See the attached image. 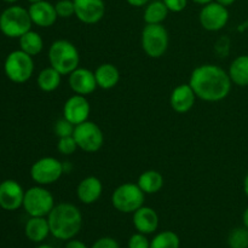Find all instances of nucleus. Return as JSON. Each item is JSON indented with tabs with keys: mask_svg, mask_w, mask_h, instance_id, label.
<instances>
[{
	"mask_svg": "<svg viewBox=\"0 0 248 248\" xmlns=\"http://www.w3.org/2000/svg\"><path fill=\"white\" fill-rule=\"evenodd\" d=\"M228 245L230 248H248V229L236 228L228 236Z\"/></svg>",
	"mask_w": 248,
	"mask_h": 248,
	"instance_id": "nucleus-28",
	"label": "nucleus"
},
{
	"mask_svg": "<svg viewBox=\"0 0 248 248\" xmlns=\"http://www.w3.org/2000/svg\"><path fill=\"white\" fill-rule=\"evenodd\" d=\"M128 248H150V242L142 232L133 234L128 240Z\"/></svg>",
	"mask_w": 248,
	"mask_h": 248,
	"instance_id": "nucleus-32",
	"label": "nucleus"
},
{
	"mask_svg": "<svg viewBox=\"0 0 248 248\" xmlns=\"http://www.w3.org/2000/svg\"><path fill=\"white\" fill-rule=\"evenodd\" d=\"M94 77H96L97 86L103 90H110L118 85L120 80V73L118 68L111 63H103L98 65L94 72Z\"/></svg>",
	"mask_w": 248,
	"mask_h": 248,
	"instance_id": "nucleus-20",
	"label": "nucleus"
},
{
	"mask_svg": "<svg viewBox=\"0 0 248 248\" xmlns=\"http://www.w3.org/2000/svg\"><path fill=\"white\" fill-rule=\"evenodd\" d=\"M55 9L58 17L69 18L73 15H75L74 0H58L55 5Z\"/></svg>",
	"mask_w": 248,
	"mask_h": 248,
	"instance_id": "nucleus-29",
	"label": "nucleus"
},
{
	"mask_svg": "<svg viewBox=\"0 0 248 248\" xmlns=\"http://www.w3.org/2000/svg\"><path fill=\"white\" fill-rule=\"evenodd\" d=\"M167 15H169V9L165 2L155 0L145 7L143 18L147 24H161L166 19Z\"/></svg>",
	"mask_w": 248,
	"mask_h": 248,
	"instance_id": "nucleus-24",
	"label": "nucleus"
},
{
	"mask_svg": "<svg viewBox=\"0 0 248 248\" xmlns=\"http://www.w3.org/2000/svg\"><path fill=\"white\" fill-rule=\"evenodd\" d=\"M36 248H53L52 246H48V245H41V246H38Z\"/></svg>",
	"mask_w": 248,
	"mask_h": 248,
	"instance_id": "nucleus-41",
	"label": "nucleus"
},
{
	"mask_svg": "<svg viewBox=\"0 0 248 248\" xmlns=\"http://www.w3.org/2000/svg\"><path fill=\"white\" fill-rule=\"evenodd\" d=\"M48 61L51 67L55 68L61 75L70 74L79 65V51L70 41L63 39L56 40L48 50Z\"/></svg>",
	"mask_w": 248,
	"mask_h": 248,
	"instance_id": "nucleus-3",
	"label": "nucleus"
},
{
	"mask_svg": "<svg viewBox=\"0 0 248 248\" xmlns=\"http://www.w3.org/2000/svg\"><path fill=\"white\" fill-rule=\"evenodd\" d=\"M133 225L138 232L153 234L159 227V216L152 207L142 206L133 213Z\"/></svg>",
	"mask_w": 248,
	"mask_h": 248,
	"instance_id": "nucleus-18",
	"label": "nucleus"
},
{
	"mask_svg": "<svg viewBox=\"0 0 248 248\" xmlns=\"http://www.w3.org/2000/svg\"><path fill=\"white\" fill-rule=\"evenodd\" d=\"M217 2H219V4H222L223 6H229V5L234 4L235 0H216Z\"/></svg>",
	"mask_w": 248,
	"mask_h": 248,
	"instance_id": "nucleus-37",
	"label": "nucleus"
},
{
	"mask_svg": "<svg viewBox=\"0 0 248 248\" xmlns=\"http://www.w3.org/2000/svg\"><path fill=\"white\" fill-rule=\"evenodd\" d=\"M62 75L52 67L45 68L38 75V86L45 92H52L57 90L61 85Z\"/></svg>",
	"mask_w": 248,
	"mask_h": 248,
	"instance_id": "nucleus-25",
	"label": "nucleus"
},
{
	"mask_svg": "<svg viewBox=\"0 0 248 248\" xmlns=\"http://www.w3.org/2000/svg\"><path fill=\"white\" fill-rule=\"evenodd\" d=\"M90 103L86 97L81 94H75L72 96L63 107V118L67 119L73 125H79V124L87 121L90 115Z\"/></svg>",
	"mask_w": 248,
	"mask_h": 248,
	"instance_id": "nucleus-13",
	"label": "nucleus"
},
{
	"mask_svg": "<svg viewBox=\"0 0 248 248\" xmlns=\"http://www.w3.org/2000/svg\"><path fill=\"white\" fill-rule=\"evenodd\" d=\"M244 189H245V193H246V195L248 196V173H247L246 178H245V182H244Z\"/></svg>",
	"mask_w": 248,
	"mask_h": 248,
	"instance_id": "nucleus-39",
	"label": "nucleus"
},
{
	"mask_svg": "<svg viewBox=\"0 0 248 248\" xmlns=\"http://www.w3.org/2000/svg\"><path fill=\"white\" fill-rule=\"evenodd\" d=\"M50 232L58 240H70L80 232L82 216L72 203H58L47 216Z\"/></svg>",
	"mask_w": 248,
	"mask_h": 248,
	"instance_id": "nucleus-2",
	"label": "nucleus"
},
{
	"mask_svg": "<svg viewBox=\"0 0 248 248\" xmlns=\"http://www.w3.org/2000/svg\"><path fill=\"white\" fill-rule=\"evenodd\" d=\"M23 207L31 217H46L55 207V200L45 188L33 186L24 193Z\"/></svg>",
	"mask_w": 248,
	"mask_h": 248,
	"instance_id": "nucleus-7",
	"label": "nucleus"
},
{
	"mask_svg": "<svg viewBox=\"0 0 248 248\" xmlns=\"http://www.w3.org/2000/svg\"><path fill=\"white\" fill-rule=\"evenodd\" d=\"M91 248H120L119 244L111 237H102V239L97 240Z\"/></svg>",
	"mask_w": 248,
	"mask_h": 248,
	"instance_id": "nucleus-34",
	"label": "nucleus"
},
{
	"mask_svg": "<svg viewBox=\"0 0 248 248\" xmlns=\"http://www.w3.org/2000/svg\"><path fill=\"white\" fill-rule=\"evenodd\" d=\"M29 2H31V4H34V2H39V1H41V0H28Z\"/></svg>",
	"mask_w": 248,
	"mask_h": 248,
	"instance_id": "nucleus-42",
	"label": "nucleus"
},
{
	"mask_svg": "<svg viewBox=\"0 0 248 248\" xmlns=\"http://www.w3.org/2000/svg\"><path fill=\"white\" fill-rule=\"evenodd\" d=\"M199 19L206 31H218L227 26L229 21V11L227 6H223L219 2L211 1L203 5Z\"/></svg>",
	"mask_w": 248,
	"mask_h": 248,
	"instance_id": "nucleus-11",
	"label": "nucleus"
},
{
	"mask_svg": "<svg viewBox=\"0 0 248 248\" xmlns=\"http://www.w3.org/2000/svg\"><path fill=\"white\" fill-rule=\"evenodd\" d=\"M26 236L33 242H41L47 237L50 232V225L48 220L45 217H31V219L27 222Z\"/></svg>",
	"mask_w": 248,
	"mask_h": 248,
	"instance_id": "nucleus-21",
	"label": "nucleus"
},
{
	"mask_svg": "<svg viewBox=\"0 0 248 248\" xmlns=\"http://www.w3.org/2000/svg\"><path fill=\"white\" fill-rule=\"evenodd\" d=\"M75 16L82 23L94 24L103 18L106 4L103 0H74Z\"/></svg>",
	"mask_w": 248,
	"mask_h": 248,
	"instance_id": "nucleus-12",
	"label": "nucleus"
},
{
	"mask_svg": "<svg viewBox=\"0 0 248 248\" xmlns=\"http://www.w3.org/2000/svg\"><path fill=\"white\" fill-rule=\"evenodd\" d=\"M57 148L58 150H60L61 154L72 155L74 154L75 150L78 149L77 140H74L73 136H69V137H62L60 138V140H58Z\"/></svg>",
	"mask_w": 248,
	"mask_h": 248,
	"instance_id": "nucleus-31",
	"label": "nucleus"
},
{
	"mask_svg": "<svg viewBox=\"0 0 248 248\" xmlns=\"http://www.w3.org/2000/svg\"><path fill=\"white\" fill-rule=\"evenodd\" d=\"M4 1H6V2H15V1H17V0H4Z\"/></svg>",
	"mask_w": 248,
	"mask_h": 248,
	"instance_id": "nucleus-43",
	"label": "nucleus"
},
{
	"mask_svg": "<svg viewBox=\"0 0 248 248\" xmlns=\"http://www.w3.org/2000/svg\"><path fill=\"white\" fill-rule=\"evenodd\" d=\"M142 47L152 58H160L169 48V31L162 24H147L142 31Z\"/></svg>",
	"mask_w": 248,
	"mask_h": 248,
	"instance_id": "nucleus-6",
	"label": "nucleus"
},
{
	"mask_svg": "<svg viewBox=\"0 0 248 248\" xmlns=\"http://www.w3.org/2000/svg\"><path fill=\"white\" fill-rule=\"evenodd\" d=\"M194 2H196V4H200V5H206L208 4V2H211L212 0H193Z\"/></svg>",
	"mask_w": 248,
	"mask_h": 248,
	"instance_id": "nucleus-40",
	"label": "nucleus"
},
{
	"mask_svg": "<svg viewBox=\"0 0 248 248\" xmlns=\"http://www.w3.org/2000/svg\"><path fill=\"white\" fill-rule=\"evenodd\" d=\"M189 85L196 97L206 102H218L228 97L232 90L229 73L215 64H203L195 68Z\"/></svg>",
	"mask_w": 248,
	"mask_h": 248,
	"instance_id": "nucleus-1",
	"label": "nucleus"
},
{
	"mask_svg": "<svg viewBox=\"0 0 248 248\" xmlns=\"http://www.w3.org/2000/svg\"><path fill=\"white\" fill-rule=\"evenodd\" d=\"M244 224H245V227L248 229V207L246 208V211H245V213H244Z\"/></svg>",
	"mask_w": 248,
	"mask_h": 248,
	"instance_id": "nucleus-38",
	"label": "nucleus"
},
{
	"mask_svg": "<svg viewBox=\"0 0 248 248\" xmlns=\"http://www.w3.org/2000/svg\"><path fill=\"white\" fill-rule=\"evenodd\" d=\"M65 248H89V247H87L82 241L70 239L69 241L67 242V245H65Z\"/></svg>",
	"mask_w": 248,
	"mask_h": 248,
	"instance_id": "nucleus-35",
	"label": "nucleus"
},
{
	"mask_svg": "<svg viewBox=\"0 0 248 248\" xmlns=\"http://www.w3.org/2000/svg\"><path fill=\"white\" fill-rule=\"evenodd\" d=\"M24 193L16 181L7 179L0 184V207L6 211L18 210L23 206Z\"/></svg>",
	"mask_w": 248,
	"mask_h": 248,
	"instance_id": "nucleus-14",
	"label": "nucleus"
},
{
	"mask_svg": "<svg viewBox=\"0 0 248 248\" xmlns=\"http://www.w3.org/2000/svg\"><path fill=\"white\" fill-rule=\"evenodd\" d=\"M137 184L144 194H155L164 186V177L160 172L149 170L138 177Z\"/></svg>",
	"mask_w": 248,
	"mask_h": 248,
	"instance_id": "nucleus-22",
	"label": "nucleus"
},
{
	"mask_svg": "<svg viewBox=\"0 0 248 248\" xmlns=\"http://www.w3.org/2000/svg\"><path fill=\"white\" fill-rule=\"evenodd\" d=\"M181 240L173 232H162L157 234L150 242V248H179Z\"/></svg>",
	"mask_w": 248,
	"mask_h": 248,
	"instance_id": "nucleus-27",
	"label": "nucleus"
},
{
	"mask_svg": "<svg viewBox=\"0 0 248 248\" xmlns=\"http://www.w3.org/2000/svg\"><path fill=\"white\" fill-rule=\"evenodd\" d=\"M63 173V165L55 157H43L34 162L31 169V176L39 186H50L56 183Z\"/></svg>",
	"mask_w": 248,
	"mask_h": 248,
	"instance_id": "nucleus-10",
	"label": "nucleus"
},
{
	"mask_svg": "<svg viewBox=\"0 0 248 248\" xmlns=\"http://www.w3.org/2000/svg\"><path fill=\"white\" fill-rule=\"evenodd\" d=\"M144 195L138 184L125 183L114 190L111 203L119 212L135 213L144 203Z\"/></svg>",
	"mask_w": 248,
	"mask_h": 248,
	"instance_id": "nucleus-5",
	"label": "nucleus"
},
{
	"mask_svg": "<svg viewBox=\"0 0 248 248\" xmlns=\"http://www.w3.org/2000/svg\"><path fill=\"white\" fill-rule=\"evenodd\" d=\"M69 85L70 89L77 94H81V96L91 94L97 87L94 73L86 68L78 67L74 72L69 74Z\"/></svg>",
	"mask_w": 248,
	"mask_h": 248,
	"instance_id": "nucleus-15",
	"label": "nucleus"
},
{
	"mask_svg": "<svg viewBox=\"0 0 248 248\" xmlns=\"http://www.w3.org/2000/svg\"><path fill=\"white\" fill-rule=\"evenodd\" d=\"M19 46H21V50L23 52L28 53L33 57V56H36L41 52L44 47V41L40 34L29 31L19 38Z\"/></svg>",
	"mask_w": 248,
	"mask_h": 248,
	"instance_id": "nucleus-26",
	"label": "nucleus"
},
{
	"mask_svg": "<svg viewBox=\"0 0 248 248\" xmlns=\"http://www.w3.org/2000/svg\"><path fill=\"white\" fill-rule=\"evenodd\" d=\"M73 137L77 140L78 148L86 153H96L103 147V132L99 126L92 121L87 120L75 126Z\"/></svg>",
	"mask_w": 248,
	"mask_h": 248,
	"instance_id": "nucleus-9",
	"label": "nucleus"
},
{
	"mask_svg": "<svg viewBox=\"0 0 248 248\" xmlns=\"http://www.w3.org/2000/svg\"><path fill=\"white\" fill-rule=\"evenodd\" d=\"M103 186L97 177H86L79 183L77 188V195L82 203L91 205L94 203L102 195Z\"/></svg>",
	"mask_w": 248,
	"mask_h": 248,
	"instance_id": "nucleus-19",
	"label": "nucleus"
},
{
	"mask_svg": "<svg viewBox=\"0 0 248 248\" xmlns=\"http://www.w3.org/2000/svg\"><path fill=\"white\" fill-rule=\"evenodd\" d=\"M31 23L28 10L21 6L7 7L0 16V29L9 38H21L31 31Z\"/></svg>",
	"mask_w": 248,
	"mask_h": 248,
	"instance_id": "nucleus-4",
	"label": "nucleus"
},
{
	"mask_svg": "<svg viewBox=\"0 0 248 248\" xmlns=\"http://www.w3.org/2000/svg\"><path fill=\"white\" fill-rule=\"evenodd\" d=\"M229 77L232 82L239 86H248V56H239L232 61L229 68Z\"/></svg>",
	"mask_w": 248,
	"mask_h": 248,
	"instance_id": "nucleus-23",
	"label": "nucleus"
},
{
	"mask_svg": "<svg viewBox=\"0 0 248 248\" xmlns=\"http://www.w3.org/2000/svg\"><path fill=\"white\" fill-rule=\"evenodd\" d=\"M131 6H135V7H140V6H144L149 2V0H126Z\"/></svg>",
	"mask_w": 248,
	"mask_h": 248,
	"instance_id": "nucleus-36",
	"label": "nucleus"
},
{
	"mask_svg": "<svg viewBox=\"0 0 248 248\" xmlns=\"http://www.w3.org/2000/svg\"><path fill=\"white\" fill-rule=\"evenodd\" d=\"M28 12L31 18V22L38 27H41V28H47V27L53 26L58 17L55 5H52L48 1H45V0L31 4Z\"/></svg>",
	"mask_w": 248,
	"mask_h": 248,
	"instance_id": "nucleus-16",
	"label": "nucleus"
},
{
	"mask_svg": "<svg viewBox=\"0 0 248 248\" xmlns=\"http://www.w3.org/2000/svg\"><path fill=\"white\" fill-rule=\"evenodd\" d=\"M53 130H55L56 136H57L58 138L69 137V136H73V133H74L75 125H73L70 121H68L67 119L63 118L55 124Z\"/></svg>",
	"mask_w": 248,
	"mask_h": 248,
	"instance_id": "nucleus-30",
	"label": "nucleus"
},
{
	"mask_svg": "<svg viewBox=\"0 0 248 248\" xmlns=\"http://www.w3.org/2000/svg\"><path fill=\"white\" fill-rule=\"evenodd\" d=\"M196 94L189 84H183L177 86L172 91L170 97V104L172 109L177 113H186L190 110L195 104Z\"/></svg>",
	"mask_w": 248,
	"mask_h": 248,
	"instance_id": "nucleus-17",
	"label": "nucleus"
},
{
	"mask_svg": "<svg viewBox=\"0 0 248 248\" xmlns=\"http://www.w3.org/2000/svg\"><path fill=\"white\" fill-rule=\"evenodd\" d=\"M167 6L169 11L181 12L186 9L188 0H162Z\"/></svg>",
	"mask_w": 248,
	"mask_h": 248,
	"instance_id": "nucleus-33",
	"label": "nucleus"
},
{
	"mask_svg": "<svg viewBox=\"0 0 248 248\" xmlns=\"http://www.w3.org/2000/svg\"><path fill=\"white\" fill-rule=\"evenodd\" d=\"M5 73L11 81L22 84L31 79L34 72V62L31 55L22 50L10 53L5 61Z\"/></svg>",
	"mask_w": 248,
	"mask_h": 248,
	"instance_id": "nucleus-8",
	"label": "nucleus"
}]
</instances>
